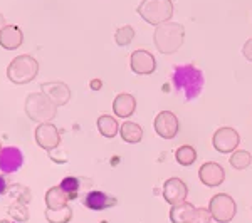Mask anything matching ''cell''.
Segmentation results:
<instances>
[{
	"label": "cell",
	"mask_w": 252,
	"mask_h": 223,
	"mask_svg": "<svg viewBox=\"0 0 252 223\" xmlns=\"http://www.w3.org/2000/svg\"><path fill=\"white\" fill-rule=\"evenodd\" d=\"M0 223H12V222H10V220H2Z\"/></svg>",
	"instance_id": "d6a6232c"
},
{
	"label": "cell",
	"mask_w": 252,
	"mask_h": 223,
	"mask_svg": "<svg viewBox=\"0 0 252 223\" xmlns=\"http://www.w3.org/2000/svg\"><path fill=\"white\" fill-rule=\"evenodd\" d=\"M198 178L205 186H220L225 180V171L219 163L215 161H209V163L202 165L198 169Z\"/></svg>",
	"instance_id": "7c38bea8"
},
{
	"label": "cell",
	"mask_w": 252,
	"mask_h": 223,
	"mask_svg": "<svg viewBox=\"0 0 252 223\" xmlns=\"http://www.w3.org/2000/svg\"><path fill=\"white\" fill-rule=\"evenodd\" d=\"M241 143V136L234 128H219L214 133L212 144L219 153H234Z\"/></svg>",
	"instance_id": "52a82bcc"
},
{
	"label": "cell",
	"mask_w": 252,
	"mask_h": 223,
	"mask_svg": "<svg viewBox=\"0 0 252 223\" xmlns=\"http://www.w3.org/2000/svg\"><path fill=\"white\" fill-rule=\"evenodd\" d=\"M7 190H9V183H7V178L3 176V175H0V196H2V195H5Z\"/></svg>",
	"instance_id": "f546056e"
},
{
	"label": "cell",
	"mask_w": 252,
	"mask_h": 223,
	"mask_svg": "<svg viewBox=\"0 0 252 223\" xmlns=\"http://www.w3.org/2000/svg\"><path fill=\"white\" fill-rule=\"evenodd\" d=\"M61 188L63 192L67 195L69 200H76L79 196V186H81V180L76 176H66L63 181H61Z\"/></svg>",
	"instance_id": "cb8c5ba5"
},
{
	"label": "cell",
	"mask_w": 252,
	"mask_h": 223,
	"mask_svg": "<svg viewBox=\"0 0 252 223\" xmlns=\"http://www.w3.org/2000/svg\"><path fill=\"white\" fill-rule=\"evenodd\" d=\"M155 131L163 139H173L178 133V119L172 111H161L155 117Z\"/></svg>",
	"instance_id": "9c48e42d"
},
{
	"label": "cell",
	"mask_w": 252,
	"mask_h": 223,
	"mask_svg": "<svg viewBox=\"0 0 252 223\" xmlns=\"http://www.w3.org/2000/svg\"><path fill=\"white\" fill-rule=\"evenodd\" d=\"M46 218H47L49 223H69L72 218V210L69 208L67 205L64 206V208H59V210L47 208Z\"/></svg>",
	"instance_id": "603a6c76"
},
{
	"label": "cell",
	"mask_w": 252,
	"mask_h": 223,
	"mask_svg": "<svg viewBox=\"0 0 252 223\" xmlns=\"http://www.w3.org/2000/svg\"><path fill=\"white\" fill-rule=\"evenodd\" d=\"M9 213H10V217L17 222H27V217H29V215H27L26 203H22V201H17L15 205H12L9 208Z\"/></svg>",
	"instance_id": "4316f807"
},
{
	"label": "cell",
	"mask_w": 252,
	"mask_h": 223,
	"mask_svg": "<svg viewBox=\"0 0 252 223\" xmlns=\"http://www.w3.org/2000/svg\"><path fill=\"white\" fill-rule=\"evenodd\" d=\"M173 86L185 97V101H193L204 91V74L193 66H177L173 71Z\"/></svg>",
	"instance_id": "6da1fadb"
},
{
	"label": "cell",
	"mask_w": 252,
	"mask_h": 223,
	"mask_svg": "<svg viewBox=\"0 0 252 223\" xmlns=\"http://www.w3.org/2000/svg\"><path fill=\"white\" fill-rule=\"evenodd\" d=\"M120 135L126 141V143H140L143 139V129L140 124L131 123V121H126L120 126Z\"/></svg>",
	"instance_id": "d6986e66"
},
{
	"label": "cell",
	"mask_w": 252,
	"mask_h": 223,
	"mask_svg": "<svg viewBox=\"0 0 252 223\" xmlns=\"http://www.w3.org/2000/svg\"><path fill=\"white\" fill-rule=\"evenodd\" d=\"M89 86H91L93 89H94V91H99L101 86H103V83H101L99 79H93V81H91V84H89Z\"/></svg>",
	"instance_id": "4dcf8cb0"
},
{
	"label": "cell",
	"mask_w": 252,
	"mask_h": 223,
	"mask_svg": "<svg viewBox=\"0 0 252 223\" xmlns=\"http://www.w3.org/2000/svg\"><path fill=\"white\" fill-rule=\"evenodd\" d=\"M133 37H135V29H133L131 26L120 27V29L116 30V34H115L116 44H118V46H121V47L128 46V44L133 40Z\"/></svg>",
	"instance_id": "484cf974"
},
{
	"label": "cell",
	"mask_w": 252,
	"mask_h": 223,
	"mask_svg": "<svg viewBox=\"0 0 252 223\" xmlns=\"http://www.w3.org/2000/svg\"><path fill=\"white\" fill-rule=\"evenodd\" d=\"M40 91L54 106H64L71 99V91L64 83H44Z\"/></svg>",
	"instance_id": "30bf717a"
},
{
	"label": "cell",
	"mask_w": 252,
	"mask_h": 223,
	"mask_svg": "<svg viewBox=\"0 0 252 223\" xmlns=\"http://www.w3.org/2000/svg\"><path fill=\"white\" fill-rule=\"evenodd\" d=\"M35 141H37V144L40 148L47 149V151L58 148V144L61 141L58 128L51 123H42L35 129Z\"/></svg>",
	"instance_id": "8fae6325"
},
{
	"label": "cell",
	"mask_w": 252,
	"mask_h": 223,
	"mask_svg": "<svg viewBox=\"0 0 252 223\" xmlns=\"http://www.w3.org/2000/svg\"><path fill=\"white\" fill-rule=\"evenodd\" d=\"M138 14L152 26H160L173 17V3L172 0H143L138 5Z\"/></svg>",
	"instance_id": "3957f363"
},
{
	"label": "cell",
	"mask_w": 252,
	"mask_h": 223,
	"mask_svg": "<svg viewBox=\"0 0 252 223\" xmlns=\"http://www.w3.org/2000/svg\"><path fill=\"white\" fill-rule=\"evenodd\" d=\"M242 54H244V57H246L249 62H252V39L247 40L246 44H244V47H242Z\"/></svg>",
	"instance_id": "f1b7e54d"
},
{
	"label": "cell",
	"mask_w": 252,
	"mask_h": 223,
	"mask_svg": "<svg viewBox=\"0 0 252 223\" xmlns=\"http://www.w3.org/2000/svg\"><path fill=\"white\" fill-rule=\"evenodd\" d=\"M136 99L131 94H118L113 103V111L118 117H128L135 112Z\"/></svg>",
	"instance_id": "e0dca14e"
},
{
	"label": "cell",
	"mask_w": 252,
	"mask_h": 223,
	"mask_svg": "<svg viewBox=\"0 0 252 223\" xmlns=\"http://www.w3.org/2000/svg\"><path fill=\"white\" fill-rule=\"evenodd\" d=\"M67 201H69L67 195L63 192L61 186H54V188H51L46 193V203H47V208H51V210L64 208V206L67 205Z\"/></svg>",
	"instance_id": "ffe728a7"
},
{
	"label": "cell",
	"mask_w": 252,
	"mask_h": 223,
	"mask_svg": "<svg viewBox=\"0 0 252 223\" xmlns=\"http://www.w3.org/2000/svg\"><path fill=\"white\" fill-rule=\"evenodd\" d=\"M129 67H131V71L138 76H148L155 72L157 60L152 56V52L140 49V51L133 52L131 57H129Z\"/></svg>",
	"instance_id": "ba28073f"
},
{
	"label": "cell",
	"mask_w": 252,
	"mask_h": 223,
	"mask_svg": "<svg viewBox=\"0 0 252 223\" xmlns=\"http://www.w3.org/2000/svg\"><path fill=\"white\" fill-rule=\"evenodd\" d=\"M185 39V29L182 24L177 22H165L157 26L155 34H153V40L155 46L161 54H173L182 47Z\"/></svg>",
	"instance_id": "7a4b0ae2"
},
{
	"label": "cell",
	"mask_w": 252,
	"mask_h": 223,
	"mask_svg": "<svg viewBox=\"0 0 252 223\" xmlns=\"http://www.w3.org/2000/svg\"><path fill=\"white\" fill-rule=\"evenodd\" d=\"M24 34L17 26H5L0 30V46L5 51H15L22 46Z\"/></svg>",
	"instance_id": "2e32d148"
},
{
	"label": "cell",
	"mask_w": 252,
	"mask_h": 223,
	"mask_svg": "<svg viewBox=\"0 0 252 223\" xmlns=\"http://www.w3.org/2000/svg\"><path fill=\"white\" fill-rule=\"evenodd\" d=\"M39 72V64L37 60L31 56H19L15 57L7 67V78H9L14 84H27L31 81L35 79Z\"/></svg>",
	"instance_id": "277c9868"
},
{
	"label": "cell",
	"mask_w": 252,
	"mask_h": 223,
	"mask_svg": "<svg viewBox=\"0 0 252 223\" xmlns=\"http://www.w3.org/2000/svg\"><path fill=\"white\" fill-rule=\"evenodd\" d=\"M175 160H177L178 165H182V166H190L195 163V160H197V151H195L192 146L184 144L175 151Z\"/></svg>",
	"instance_id": "7402d4cb"
},
{
	"label": "cell",
	"mask_w": 252,
	"mask_h": 223,
	"mask_svg": "<svg viewBox=\"0 0 252 223\" xmlns=\"http://www.w3.org/2000/svg\"><path fill=\"white\" fill-rule=\"evenodd\" d=\"M83 203L89 210L101 212V210H106V208H111V206H115L116 205V198L109 196L108 193L99 192V190H93V192L86 193Z\"/></svg>",
	"instance_id": "9a60e30c"
},
{
	"label": "cell",
	"mask_w": 252,
	"mask_h": 223,
	"mask_svg": "<svg viewBox=\"0 0 252 223\" xmlns=\"http://www.w3.org/2000/svg\"><path fill=\"white\" fill-rule=\"evenodd\" d=\"M2 149H3V148H2V144H0V153H2Z\"/></svg>",
	"instance_id": "836d02e7"
},
{
	"label": "cell",
	"mask_w": 252,
	"mask_h": 223,
	"mask_svg": "<svg viewBox=\"0 0 252 223\" xmlns=\"http://www.w3.org/2000/svg\"><path fill=\"white\" fill-rule=\"evenodd\" d=\"M56 108L42 92H32L26 99V112L35 123H49L56 116Z\"/></svg>",
	"instance_id": "5b68a950"
},
{
	"label": "cell",
	"mask_w": 252,
	"mask_h": 223,
	"mask_svg": "<svg viewBox=\"0 0 252 223\" xmlns=\"http://www.w3.org/2000/svg\"><path fill=\"white\" fill-rule=\"evenodd\" d=\"M212 217H210V212L205 208H195V212L192 215V220L189 223H210Z\"/></svg>",
	"instance_id": "83f0119b"
},
{
	"label": "cell",
	"mask_w": 252,
	"mask_h": 223,
	"mask_svg": "<svg viewBox=\"0 0 252 223\" xmlns=\"http://www.w3.org/2000/svg\"><path fill=\"white\" fill-rule=\"evenodd\" d=\"M251 163H252V156L246 149H235L232 153V156H230V165H232L235 169H246V168H249Z\"/></svg>",
	"instance_id": "d4e9b609"
},
{
	"label": "cell",
	"mask_w": 252,
	"mask_h": 223,
	"mask_svg": "<svg viewBox=\"0 0 252 223\" xmlns=\"http://www.w3.org/2000/svg\"><path fill=\"white\" fill-rule=\"evenodd\" d=\"M24 165V156L19 148L15 146H7L0 153V169L3 173H15Z\"/></svg>",
	"instance_id": "5bb4252c"
},
{
	"label": "cell",
	"mask_w": 252,
	"mask_h": 223,
	"mask_svg": "<svg viewBox=\"0 0 252 223\" xmlns=\"http://www.w3.org/2000/svg\"><path fill=\"white\" fill-rule=\"evenodd\" d=\"M3 27H5V17H3V15L0 14V30H2Z\"/></svg>",
	"instance_id": "1f68e13d"
},
{
	"label": "cell",
	"mask_w": 252,
	"mask_h": 223,
	"mask_svg": "<svg viewBox=\"0 0 252 223\" xmlns=\"http://www.w3.org/2000/svg\"><path fill=\"white\" fill-rule=\"evenodd\" d=\"M118 121L111 116H101L97 119V129L104 138H115L118 135Z\"/></svg>",
	"instance_id": "44dd1931"
},
{
	"label": "cell",
	"mask_w": 252,
	"mask_h": 223,
	"mask_svg": "<svg viewBox=\"0 0 252 223\" xmlns=\"http://www.w3.org/2000/svg\"><path fill=\"white\" fill-rule=\"evenodd\" d=\"M189 188L180 178H170L163 185V196L170 205H177L187 200Z\"/></svg>",
	"instance_id": "4fadbf2b"
},
{
	"label": "cell",
	"mask_w": 252,
	"mask_h": 223,
	"mask_svg": "<svg viewBox=\"0 0 252 223\" xmlns=\"http://www.w3.org/2000/svg\"><path fill=\"white\" fill-rule=\"evenodd\" d=\"M207 210L210 212L212 220L217 223H229L234 220L235 213H237V205H235L232 196H229L225 193H219L212 196Z\"/></svg>",
	"instance_id": "8992f818"
},
{
	"label": "cell",
	"mask_w": 252,
	"mask_h": 223,
	"mask_svg": "<svg viewBox=\"0 0 252 223\" xmlns=\"http://www.w3.org/2000/svg\"><path fill=\"white\" fill-rule=\"evenodd\" d=\"M195 212V206L189 201H182V203L172 205L170 210V222L172 223H189L192 220V215Z\"/></svg>",
	"instance_id": "ac0fdd59"
}]
</instances>
